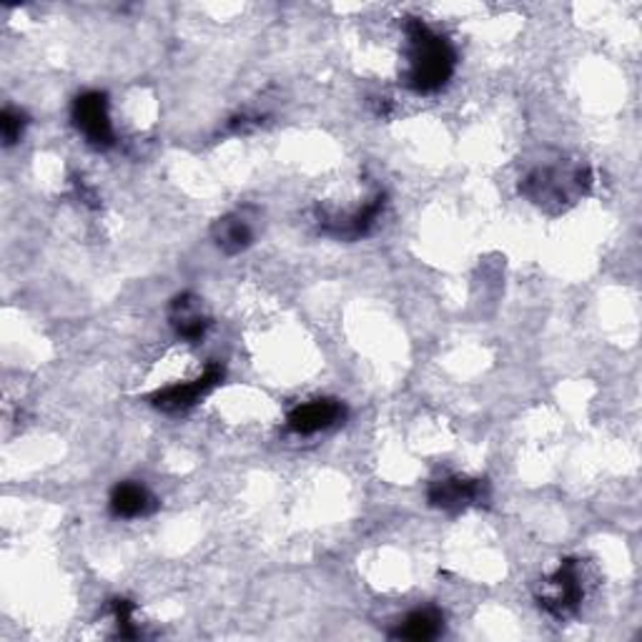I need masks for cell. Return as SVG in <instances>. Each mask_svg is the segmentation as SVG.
I'll use <instances>...</instances> for the list:
<instances>
[{
	"instance_id": "3",
	"label": "cell",
	"mask_w": 642,
	"mask_h": 642,
	"mask_svg": "<svg viewBox=\"0 0 642 642\" xmlns=\"http://www.w3.org/2000/svg\"><path fill=\"white\" fill-rule=\"evenodd\" d=\"M585 597V577L577 560H562V565L542 580L537 602L542 610H547L552 618L565 620L575 615Z\"/></svg>"
},
{
	"instance_id": "5",
	"label": "cell",
	"mask_w": 642,
	"mask_h": 642,
	"mask_svg": "<svg viewBox=\"0 0 642 642\" xmlns=\"http://www.w3.org/2000/svg\"><path fill=\"white\" fill-rule=\"evenodd\" d=\"M221 382H224L221 364H209L201 377H196L186 384H171V387L156 392L151 397V404L156 409L169 412V414L186 412V409H191L201 397H206V394H209L214 387H219Z\"/></svg>"
},
{
	"instance_id": "8",
	"label": "cell",
	"mask_w": 642,
	"mask_h": 642,
	"mask_svg": "<svg viewBox=\"0 0 642 642\" xmlns=\"http://www.w3.org/2000/svg\"><path fill=\"white\" fill-rule=\"evenodd\" d=\"M169 322L176 337L189 344L201 342L211 327V319L206 316L201 302L194 294L176 296L169 309Z\"/></svg>"
},
{
	"instance_id": "11",
	"label": "cell",
	"mask_w": 642,
	"mask_h": 642,
	"mask_svg": "<svg viewBox=\"0 0 642 642\" xmlns=\"http://www.w3.org/2000/svg\"><path fill=\"white\" fill-rule=\"evenodd\" d=\"M442 630H444L442 612L434 608H422V610L409 612V615L399 622V628L392 632V638L422 642V640L439 638Z\"/></svg>"
},
{
	"instance_id": "10",
	"label": "cell",
	"mask_w": 642,
	"mask_h": 642,
	"mask_svg": "<svg viewBox=\"0 0 642 642\" xmlns=\"http://www.w3.org/2000/svg\"><path fill=\"white\" fill-rule=\"evenodd\" d=\"M108 505H111L113 517L136 520V517L148 515V512L156 507V500L144 485H136V482H121V485L113 487L111 502H108Z\"/></svg>"
},
{
	"instance_id": "2",
	"label": "cell",
	"mask_w": 642,
	"mask_h": 642,
	"mask_svg": "<svg viewBox=\"0 0 642 642\" xmlns=\"http://www.w3.org/2000/svg\"><path fill=\"white\" fill-rule=\"evenodd\" d=\"M592 176L585 164H555L540 166L522 181V194L537 206H562L575 204L590 189Z\"/></svg>"
},
{
	"instance_id": "13",
	"label": "cell",
	"mask_w": 642,
	"mask_h": 642,
	"mask_svg": "<svg viewBox=\"0 0 642 642\" xmlns=\"http://www.w3.org/2000/svg\"><path fill=\"white\" fill-rule=\"evenodd\" d=\"M134 612L136 605L131 600H113V618L121 638H138V630L134 628Z\"/></svg>"
},
{
	"instance_id": "7",
	"label": "cell",
	"mask_w": 642,
	"mask_h": 642,
	"mask_svg": "<svg viewBox=\"0 0 642 642\" xmlns=\"http://www.w3.org/2000/svg\"><path fill=\"white\" fill-rule=\"evenodd\" d=\"M344 414L347 409L339 399H312L289 412V429L296 434H316L342 422Z\"/></svg>"
},
{
	"instance_id": "6",
	"label": "cell",
	"mask_w": 642,
	"mask_h": 642,
	"mask_svg": "<svg viewBox=\"0 0 642 642\" xmlns=\"http://www.w3.org/2000/svg\"><path fill=\"white\" fill-rule=\"evenodd\" d=\"M429 505L444 512H462L472 505H480L490 497V487L485 480L470 477H444L434 480L429 485Z\"/></svg>"
},
{
	"instance_id": "9",
	"label": "cell",
	"mask_w": 642,
	"mask_h": 642,
	"mask_svg": "<svg viewBox=\"0 0 642 642\" xmlns=\"http://www.w3.org/2000/svg\"><path fill=\"white\" fill-rule=\"evenodd\" d=\"M214 241L224 254H239L254 244V224L244 211L224 216L214 224Z\"/></svg>"
},
{
	"instance_id": "4",
	"label": "cell",
	"mask_w": 642,
	"mask_h": 642,
	"mask_svg": "<svg viewBox=\"0 0 642 642\" xmlns=\"http://www.w3.org/2000/svg\"><path fill=\"white\" fill-rule=\"evenodd\" d=\"M73 124L83 134L86 144L93 148H111L116 144V131L111 116H108V98L101 91H88L76 98Z\"/></svg>"
},
{
	"instance_id": "12",
	"label": "cell",
	"mask_w": 642,
	"mask_h": 642,
	"mask_svg": "<svg viewBox=\"0 0 642 642\" xmlns=\"http://www.w3.org/2000/svg\"><path fill=\"white\" fill-rule=\"evenodd\" d=\"M26 126H28L26 113L16 111V108H6V111L0 113V134H3L6 146H13L21 141L26 134Z\"/></svg>"
},
{
	"instance_id": "1",
	"label": "cell",
	"mask_w": 642,
	"mask_h": 642,
	"mask_svg": "<svg viewBox=\"0 0 642 642\" xmlns=\"http://www.w3.org/2000/svg\"><path fill=\"white\" fill-rule=\"evenodd\" d=\"M407 41H409V68L407 86L417 93H434L450 83L457 66V53L447 38L434 33L427 23L412 18L407 21Z\"/></svg>"
}]
</instances>
